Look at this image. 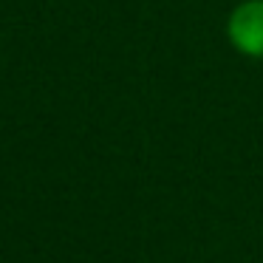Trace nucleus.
Wrapping results in <instances>:
<instances>
[{
  "label": "nucleus",
  "mask_w": 263,
  "mask_h": 263,
  "mask_svg": "<svg viewBox=\"0 0 263 263\" xmlns=\"http://www.w3.org/2000/svg\"><path fill=\"white\" fill-rule=\"evenodd\" d=\"M227 37L240 54L263 60V0H243L232 9L227 20Z\"/></svg>",
  "instance_id": "1"
}]
</instances>
